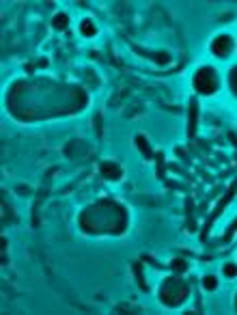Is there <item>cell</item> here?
<instances>
[{
	"mask_svg": "<svg viewBox=\"0 0 237 315\" xmlns=\"http://www.w3.org/2000/svg\"><path fill=\"white\" fill-rule=\"evenodd\" d=\"M63 24L67 26V17H63V15H58V17H56V22H54V26H56V28H63Z\"/></svg>",
	"mask_w": 237,
	"mask_h": 315,
	"instance_id": "obj_2",
	"label": "cell"
},
{
	"mask_svg": "<svg viewBox=\"0 0 237 315\" xmlns=\"http://www.w3.org/2000/svg\"><path fill=\"white\" fill-rule=\"evenodd\" d=\"M235 272H237V270L233 268V265H229V268H226V274H229V276H233V274H235Z\"/></svg>",
	"mask_w": 237,
	"mask_h": 315,
	"instance_id": "obj_5",
	"label": "cell"
},
{
	"mask_svg": "<svg viewBox=\"0 0 237 315\" xmlns=\"http://www.w3.org/2000/svg\"><path fill=\"white\" fill-rule=\"evenodd\" d=\"M229 45H231V41L226 39V37H222V43H220V41H215V43H213V50H215V52H220L218 56H226V50H229Z\"/></svg>",
	"mask_w": 237,
	"mask_h": 315,
	"instance_id": "obj_1",
	"label": "cell"
},
{
	"mask_svg": "<svg viewBox=\"0 0 237 315\" xmlns=\"http://www.w3.org/2000/svg\"><path fill=\"white\" fill-rule=\"evenodd\" d=\"M82 28H84V30H86V33H88V35H91V33H93V26H91V24H88V22H86V24H84V26H82Z\"/></svg>",
	"mask_w": 237,
	"mask_h": 315,
	"instance_id": "obj_4",
	"label": "cell"
},
{
	"mask_svg": "<svg viewBox=\"0 0 237 315\" xmlns=\"http://www.w3.org/2000/svg\"><path fill=\"white\" fill-rule=\"evenodd\" d=\"M205 285H207L209 289H211V287H215V281H213V276H207V283H205Z\"/></svg>",
	"mask_w": 237,
	"mask_h": 315,
	"instance_id": "obj_3",
	"label": "cell"
}]
</instances>
